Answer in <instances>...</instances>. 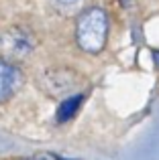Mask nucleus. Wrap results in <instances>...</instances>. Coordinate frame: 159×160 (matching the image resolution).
Instances as JSON below:
<instances>
[{
  "instance_id": "1",
  "label": "nucleus",
  "mask_w": 159,
  "mask_h": 160,
  "mask_svg": "<svg viewBox=\"0 0 159 160\" xmlns=\"http://www.w3.org/2000/svg\"><path fill=\"white\" fill-rule=\"evenodd\" d=\"M108 39V16L102 8H88L78 16L76 41L86 53H100Z\"/></svg>"
},
{
  "instance_id": "2",
  "label": "nucleus",
  "mask_w": 159,
  "mask_h": 160,
  "mask_svg": "<svg viewBox=\"0 0 159 160\" xmlns=\"http://www.w3.org/2000/svg\"><path fill=\"white\" fill-rule=\"evenodd\" d=\"M23 83V75L14 65L6 61H0V103L8 102L12 95L19 91Z\"/></svg>"
},
{
  "instance_id": "3",
  "label": "nucleus",
  "mask_w": 159,
  "mask_h": 160,
  "mask_svg": "<svg viewBox=\"0 0 159 160\" xmlns=\"http://www.w3.org/2000/svg\"><path fill=\"white\" fill-rule=\"evenodd\" d=\"M80 103H82V95H72V98L63 99L61 106H59V109H57V120H59V122L69 120V118L76 113V109H78Z\"/></svg>"
},
{
  "instance_id": "4",
  "label": "nucleus",
  "mask_w": 159,
  "mask_h": 160,
  "mask_svg": "<svg viewBox=\"0 0 159 160\" xmlns=\"http://www.w3.org/2000/svg\"><path fill=\"white\" fill-rule=\"evenodd\" d=\"M53 6L61 12V14H74L82 8L84 0H51Z\"/></svg>"
},
{
  "instance_id": "5",
  "label": "nucleus",
  "mask_w": 159,
  "mask_h": 160,
  "mask_svg": "<svg viewBox=\"0 0 159 160\" xmlns=\"http://www.w3.org/2000/svg\"><path fill=\"white\" fill-rule=\"evenodd\" d=\"M27 160H55V158L49 156V154H39V156H33V158H27Z\"/></svg>"
},
{
  "instance_id": "6",
  "label": "nucleus",
  "mask_w": 159,
  "mask_h": 160,
  "mask_svg": "<svg viewBox=\"0 0 159 160\" xmlns=\"http://www.w3.org/2000/svg\"><path fill=\"white\" fill-rule=\"evenodd\" d=\"M153 59H155V63H157V67H159V51H153Z\"/></svg>"
}]
</instances>
